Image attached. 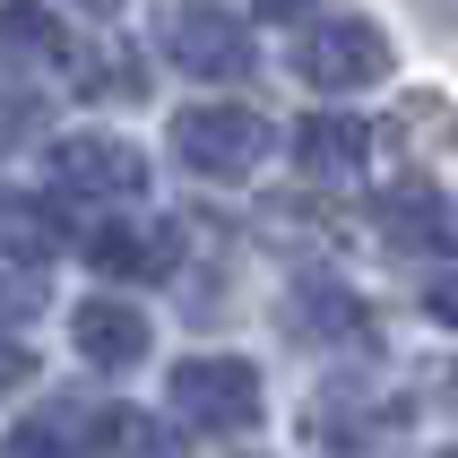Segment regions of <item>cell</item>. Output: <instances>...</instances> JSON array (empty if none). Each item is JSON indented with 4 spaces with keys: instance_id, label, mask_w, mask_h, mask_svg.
<instances>
[{
    "instance_id": "cell-1",
    "label": "cell",
    "mask_w": 458,
    "mask_h": 458,
    "mask_svg": "<svg viewBox=\"0 0 458 458\" xmlns=\"http://www.w3.org/2000/svg\"><path fill=\"white\" fill-rule=\"evenodd\" d=\"M268 148H277V130L259 122L251 104H191V113H174V156L191 174H208V182L259 174Z\"/></svg>"
},
{
    "instance_id": "cell-2",
    "label": "cell",
    "mask_w": 458,
    "mask_h": 458,
    "mask_svg": "<svg viewBox=\"0 0 458 458\" xmlns=\"http://www.w3.org/2000/svg\"><path fill=\"white\" fill-rule=\"evenodd\" d=\"M165 52H174L182 78H216V87H233V78L259 70L251 26L233 18V9H216V0H182V9H165Z\"/></svg>"
},
{
    "instance_id": "cell-3",
    "label": "cell",
    "mask_w": 458,
    "mask_h": 458,
    "mask_svg": "<svg viewBox=\"0 0 458 458\" xmlns=\"http://www.w3.org/2000/svg\"><path fill=\"white\" fill-rule=\"evenodd\" d=\"M165 398H174V415H191L199 433H242V424H259V372L242 355H182Z\"/></svg>"
},
{
    "instance_id": "cell-4",
    "label": "cell",
    "mask_w": 458,
    "mask_h": 458,
    "mask_svg": "<svg viewBox=\"0 0 458 458\" xmlns=\"http://www.w3.org/2000/svg\"><path fill=\"white\" fill-rule=\"evenodd\" d=\"M44 182L52 191H70V199H96V208H130L148 191V156L130 148V139H52L44 148Z\"/></svg>"
},
{
    "instance_id": "cell-5",
    "label": "cell",
    "mask_w": 458,
    "mask_h": 458,
    "mask_svg": "<svg viewBox=\"0 0 458 458\" xmlns=\"http://www.w3.org/2000/svg\"><path fill=\"white\" fill-rule=\"evenodd\" d=\"M294 70H303L320 96H355V87L389 78V35L372 18H320V26H303Z\"/></svg>"
},
{
    "instance_id": "cell-6",
    "label": "cell",
    "mask_w": 458,
    "mask_h": 458,
    "mask_svg": "<svg viewBox=\"0 0 458 458\" xmlns=\"http://www.w3.org/2000/svg\"><path fill=\"white\" fill-rule=\"evenodd\" d=\"M285 329L311 337V346H346V355H363V346H372V303H363L346 277H294V294H285Z\"/></svg>"
},
{
    "instance_id": "cell-7",
    "label": "cell",
    "mask_w": 458,
    "mask_h": 458,
    "mask_svg": "<svg viewBox=\"0 0 458 458\" xmlns=\"http://www.w3.org/2000/svg\"><path fill=\"white\" fill-rule=\"evenodd\" d=\"M311 441H329V450H381V441L407 433V398H372V389H320L303 415Z\"/></svg>"
},
{
    "instance_id": "cell-8",
    "label": "cell",
    "mask_w": 458,
    "mask_h": 458,
    "mask_svg": "<svg viewBox=\"0 0 458 458\" xmlns=\"http://www.w3.org/2000/svg\"><path fill=\"white\" fill-rule=\"evenodd\" d=\"M87 259L104 277H174L182 268V233L156 216H113L104 233H87Z\"/></svg>"
},
{
    "instance_id": "cell-9",
    "label": "cell",
    "mask_w": 458,
    "mask_h": 458,
    "mask_svg": "<svg viewBox=\"0 0 458 458\" xmlns=\"http://www.w3.org/2000/svg\"><path fill=\"white\" fill-rule=\"evenodd\" d=\"M381 233H389V251H415V259H458V208L441 199L433 182H407V191H389Z\"/></svg>"
},
{
    "instance_id": "cell-10",
    "label": "cell",
    "mask_w": 458,
    "mask_h": 458,
    "mask_svg": "<svg viewBox=\"0 0 458 458\" xmlns=\"http://www.w3.org/2000/svg\"><path fill=\"white\" fill-rule=\"evenodd\" d=\"M78 355L96 363V372H130V363H148V311L139 303H113V294H87L70 320Z\"/></svg>"
},
{
    "instance_id": "cell-11",
    "label": "cell",
    "mask_w": 458,
    "mask_h": 458,
    "mask_svg": "<svg viewBox=\"0 0 458 458\" xmlns=\"http://www.w3.org/2000/svg\"><path fill=\"white\" fill-rule=\"evenodd\" d=\"M363 156H372V130L346 122V113H311V122L294 130V165H303L311 182H355Z\"/></svg>"
},
{
    "instance_id": "cell-12",
    "label": "cell",
    "mask_w": 458,
    "mask_h": 458,
    "mask_svg": "<svg viewBox=\"0 0 458 458\" xmlns=\"http://www.w3.org/2000/svg\"><path fill=\"white\" fill-rule=\"evenodd\" d=\"M0 35H9V52H18V61H44V70H78L70 26L52 18L44 0H9V9H0Z\"/></svg>"
},
{
    "instance_id": "cell-13",
    "label": "cell",
    "mask_w": 458,
    "mask_h": 458,
    "mask_svg": "<svg viewBox=\"0 0 458 458\" xmlns=\"http://www.w3.org/2000/svg\"><path fill=\"white\" fill-rule=\"evenodd\" d=\"M44 303V251L35 242H0V320H26V311Z\"/></svg>"
},
{
    "instance_id": "cell-14",
    "label": "cell",
    "mask_w": 458,
    "mask_h": 458,
    "mask_svg": "<svg viewBox=\"0 0 458 458\" xmlns=\"http://www.w3.org/2000/svg\"><path fill=\"white\" fill-rule=\"evenodd\" d=\"M35 122H44V104H35V96H18V87H0V148H9L18 130H35Z\"/></svg>"
},
{
    "instance_id": "cell-15",
    "label": "cell",
    "mask_w": 458,
    "mask_h": 458,
    "mask_svg": "<svg viewBox=\"0 0 458 458\" xmlns=\"http://www.w3.org/2000/svg\"><path fill=\"white\" fill-rule=\"evenodd\" d=\"M424 311H433L441 329H458V268H450V277H433V285H424Z\"/></svg>"
},
{
    "instance_id": "cell-16",
    "label": "cell",
    "mask_w": 458,
    "mask_h": 458,
    "mask_svg": "<svg viewBox=\"0 0 458 458\" xmlns=\"http://www.w3.org/2000/svg\"><path fill=\"white\" fill-rule=\"evenodd\" d=\"M26 372H35V355H26V346H9V337H0V389H18Z\"/></svg>"
},
{
    "instance_id": "cell-17",
    "label": "cell",
    "mask_w": 458,
    "mask_h": 458,
    "mask_svg": "<svg viewBox=\"0 0 458 458\" xmlns=\"http://www.w3.org/2000/svg\"><path fill=\"white\" fill-rule=\"evenodd\" d=\"M311 0H251V18H303Z\"/></svg>"
},
{
    "instance_id": "cell-18",
    "label": "cell",
    "mask_w": 458,
    "mask_h": 458,
    "mask_svg": "<svg viewBox=\"0 0 458 458\" xmlns=\"http://www.w3.org/2000/svg\"><path fill=\"white\" fill-rule=\"evenodd\" d=\"M78 9H96V18H113V9H122V0H78Z\"/></svg>"
},
{
    "instance_id": "cell-19",
    "label": "cell",
    "mask_w": 458,
    "mask_h": 458,
    "mask_svg": "<svg viewBox=\"0 0 458 458\" xmlns=\"http://www.w3.org/2000/svg\"><path fill=\"white\" fill-rule=\"evenodd\" d=\"M450 398H458V372H450Z\"/></svg>"
},
{
    "instance_id": "cell-20",
    "label": "cell",
    "mask_w": 458,
    "mask_h": 458,
    "mask_svg": "<svg viewBox=\"0 0 458 458\" xmlns=\"http://www.w3.org/2000/svg\"><path fill=\"white\" fill-rule=\"evenodd\" d=\"M441 458H458V450H441Z\"/></svg>"
}]
</instances>
